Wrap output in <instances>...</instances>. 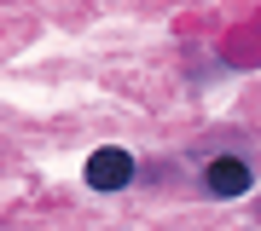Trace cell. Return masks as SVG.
<instances>
[{"mask_svg":"<svg viewBox=\"0 0 261 231\" xmlns=\"http://www.w3.org/2000/svg\"><path fill=\"white\" fill-rule=\"evenodd\" d=\"M128 179H134V156L128 150L105 145V150L87 156V185H93V191H128Z\"/></svg>","mask_w":261,"mask_h":231,"instance_id":"1","label":"cell"},{"mask_svg":"<svg viewBox=\"0 0 261 231\" xmlns=\"http://www.w3.org/2000/svg\"><path fill=\"white\" fill-rule=\"evenodd\" d=\"M250 162H238V156H215L209 168H203V191L209 196H244L250 191Z\"/></svg>","mask_w":261,"mask_h":231,"instance_id":"2","label":"cell"}]
</instances>
